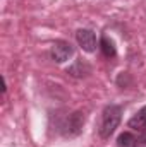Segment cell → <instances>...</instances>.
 Here are the masks:
<instances>
[{"label": "cell", "instance_id": "cell-1", "mask_svg": "<svg viewBox=\"0 0 146 147\" xmlns=\"http://www.w3.org/2000/svg\"><path fill=\"white\" fill-rule=\"evenodd\" d=\"M120 118H122V108L119 105H108L102 113V121H100V128H98L100 137L108 139L115 132V128L119 127Z\"/></svg>", "mask_w": 146, "mask_h": 147}, {"label": "cell", "instance_id": "cell-2", "mask_svg": "<svg viewBox=\"0 0 146 147\" xmlns=\"http://www.w3.org/2000/svg\"><path fill=\"white\" fill-rule=\"evenodd\" d=\"M83 127H84V113L74 111L65 118V121L62 125V134L65 137H76L83 132Z\"/></svg>", "mask_w": 146, "mask_h": 147}, {"label": "cell", "instance_id": "cell-3", "mask_svg": "<svg viewBox=\"0 0 146 147\" xmlns=\"http://www.w3.org/2000/svg\"><path fill=\"white\" fill-rule=\"evenodd\" d=\"M74 50H72V45L71 43H67V41H55L53 45H52V50H50V57H52V60L53 62H57V63H64V62H67L71 57H72Z\"/></svg>", "mask_w": 146, "mask_h": 147}, {"label": "cell", "instance_id": "cell-4", "mask_svg": "<svg viewBox=\"0 0 146 147\" xmlns=\"http://www.w3.org/2000/svg\"><path fill=\"white\" fill-rule=\"evenodd\" d=\"M76 39H77V45L88 51V53H93L96 50V36L91 29H77L76 33Z\"/></svg>", "mask_w": 146, "mask_h": 147}, {"label": "cell", "instance_id": "cell-5", "mask_svg": "<svg viewBox=\"0 0 146 147\" xmlns=\"http://www.w3.org/2000/svg\"><path fill=\"white\" fill-rule=\"evenodd\" d=\"M127 125H129V128H132V130H136V132H146V106H143L141 110L138 111L129 121H127Z\"/></svg>", "mask_w": 146, "mask_h": 147}, {"label": "cell", "instance_id": "cell-6", "mask_svg": "<svg viewBox=\"0 0 146 147\" xmlns=\"http://www.w3.org/2000/svg\"><path fill=\"white\" fill-rule=\"evenodd\" d=\"M100 48H102L103 57H107V58H113V57L117 55L115 43H113L108 36H103V38H102V41H100Z\"/></svg>", "mask_w": 146, "mask_h": 147}, {"label": "cell", "instance_id": "cell-7", "mask_svg": "<svg viewBox=\"0 0 146 147\" xmlns=\"http://www.w3.org/2000/svg\"><path fill=\"white\" fill-rule=\"evenodd\" d=\"M134 140H136V137L131 132H122L117 139V147H132Z\"/></svg>", "mask_w": 146, "mask_h": 147}, {"label": "cell", "instance_id": "cell-8", "mask_svg": "<svg viewBox=\"0 0 146 147\" xmlns=\"http://www.w3.org/2000/svg\"><path fill=\"white\" fill-rule=\"evenodd\" d=\"M67 72L72 74L74 77H83V75H86L84 72H89V67H88L86 63H83V62H77V63H76V65H72Z\"/></svg>", "mask_w": 146, "mask_h": 147}, {"label": "cell", "instance_id": "cell-9", "mask_svg": "<svg viewBox=\"0 0 146 147\" xmlns=\"http://www.w3.org/2000/svg\"><path fill=\"white\" fill-rule=\"evenodd\" d=\"M132 147H146V132H143V134L134 140V146Z\"/></svg>", "mask_w": 146, "mask_h": 147}]
</instances>
